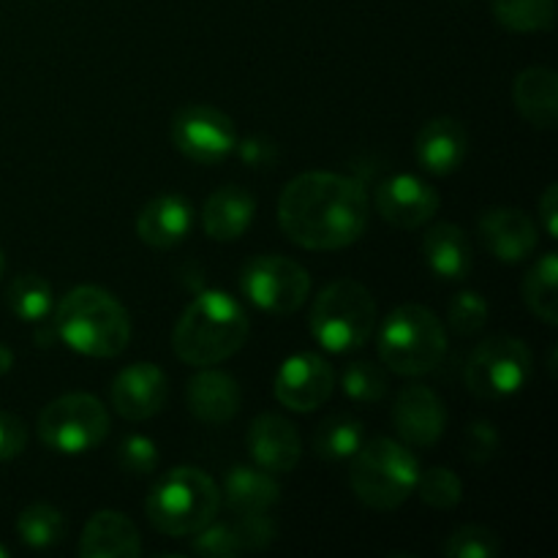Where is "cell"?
Returning <instances> with one entry per match:
<instances>
[{
    "mask_svg": "<svg viewBox=\"0 0 558 558\" xmlns=\"http://www.w3.org/2000/svg\"><path fill=\"white\" fill-rule=\"evenodd\" d=\"M109 412L96 396L87 392H69L47 407L38 414V436L44 445L63 456H85L96 450L109 436Z\"/></svg>",
    "mask_w": 558,
    "mask_h": 558,
    "instance_id": "obj_8",
    "label": "cell"
},
{
    "mask_svg": "<svg viewBox=\"0 0 558 558\" xmlns=\"http://www.w3.org/2000/svg\"><path fill=\"white\" fill-rule=\"evenodd\" d=\"M480 240L499 262L518 265L537 251V223L518 207H490L480 218Z\"/></svg>",
    "mask_w": 558,
    "mask_h": 558,
    "instance_id": "obj_16",
    "label": "cell"
},
{
    "mask_svg": "<svg viewBox=\"0 0 558 558\" xmlns=\"http://www.w3.org/2000/svg\"><path fill=\"white\" fill-rule=\"evenodd\" d=\"M417 163L428 174L447 178L458 172L469 156V131L456 118H434L420 129L414 142Z\"/></svg>",
    "mask_w": 558,
    "mask_h": 558,
    "instance_id": "obj_18",
    "label": "cell"
},
{
    "mask_svg": "<svg viewBox=\"0 0 558 558\" xmlns=\"http://www.w3.org/2000/svg\"><path fill=\"white\" fill-rule=\"evenodd\" d=\"M251 319L243 305L221 289L202 292L180 314L172 332V349L185 365L210 368L245 347Z\"/></svg>",
    "mask_w": 558,
    "mask_h": 558,
    "instance_id": "obj_2",
    "label": "cell"
},
{
    "mask_svg": "<svg viewBox=\"0 0 558 558\" xmlns=\"http://www.w3.org/2000/svg\"><path fill=\"white\" fill-rule=\"evenodd\" d=\"M240 289L265 314L289 316L308 300L311 276L298 259L262 254L243 265Z\"/></svg>",
    "mask_w": 558,
    "mask_h": 558,
    "instance_id": "obj_10",
    "label": "cell"
},
{
    "mask_svg": "<svg viewBox=\"0 0 558 558\" xmlns=\"http://www.w3.org/2000/svg\"><path fill=\"white\" fill-rule=\"evenodd\" d=\"M185 403L189 412L194 414L199 423L207 425H223L229 420L238 417L240 407H243V392L234 376L223 374V371L205 368L189 381L185 387Z\"/></svg>",
    "mask_w": 558,
    "mask_h": 558,
    "instance_id": "obj_20",
    "label": "cell"
},
{
    "mask_svg": "<svg viewBox=\"0 0 558 558\" xmlns=\"http://www.w3.org/2000/svg\"><path fill=\"white\" fill-rule=\"evenodd\" d=\"M3 270H5V256H3V248H0V278H3Z\"/></svg>",
    "mask_w": 558,
    "mask_h": 558,
    "instance_id": "obj_43",
    "label": "cell"
},
{
    "mask_svg": "<svg viewBox=\"0 0 558 558\" xmlns=\"http://www.w3.org/2000/svg\"><path fill=\"white\" fill-rule=\"evenodd\" d=\"M5 556H9V550H5L3 545H0V558H5Z\"/></svg>",
    "mask_w": 558,
    "mask_h": 558,
    "instance_id": "obj_44",
    "label": "cell"
},
{
    "mask_svg": "<svg viewBox=\"0 0 558 558\" xmlns=\"http://www.w3.org/2000/svg\"><path fill=\"white\" fill-rule=\"evenodd\" d=\"M379 357L398 376H423L447 354V330L439 316L417 303L398 305L381 322L376 336Z\"/></svg>",
    "mask_w": 558,
    "mask_h": 558,
    "instance_id": "obj_6",
    "label": "cell"
},
{
    "mask_svg": "<svg viewBox=\"0 0 558 558\" xmlns=\"http://www.w3.org/2000/svg\"><path fill=\"white\" fill-rule=\"evenodd\" d=\"M501 436L490 420H474L463 434V456L472 463H488L499 456Z\"/></svg>",
    "mask_w": 558,
    "mask_h": 558,
    "instance_id": "obj_37",
    "label": "cell"
},
{
    "mask_svg": "<svg viewBox=\"0 0 558 558\" xmlns=\"http://www.w3.org/2000/svg\"><path fill=\"white\" fill-rule=\"evenodd\" d=\"M501 550L499 534L485 526H461L447 537V558H496Z\"/></svg>",
    "mask_w": 558,
    "mask_h": 558,
    "instance_id": "obj_33",
    "label": "cell"
},
{
    "mask_svg": "<svg viewBox=\"0 0 558 558\" xmlns=\"http://www.w3.org/2000/svg\"><path fill=\"white\" fill-rule=\"evenodd\" d=\"M194 227V207L180 194H161L136 216V238L156 251L174 248Z\"/></svg>",
    "mask_w": 558,
    "mask_h": 558,
    "instance_id": "obj_19",
    "label": "cell"
},
{
    "mask_svg": "<svg viewBox=\"0 0 558 558\" xmlns=\"http://www.w3.org/2000/svg\"><path fill=\"white\" fill-rule=\"evenodd\" d=\"M341 387L349 396V401L374 407V403L385 401L387 396L385 368L371 363V360H354V363H349L347 368H343Z\"/></svg>",
    "mask_w": 558,
    "mask_h": 558,
    "instance_id": "obj_31",
    "label": "cell"
},
{
    "mask_svg": "<svg viewBox=\"0 0 558 558\" xmlns=\"http://www.w3.org/2000/svg\"><path fill=\"white\" fill-rule=\"evenodd\" d=\"M534 371L532 349L515 336H490L469 357L463 381L483 401H505L529 385Z\"/></svg>",
    "mask_w": 558,
    "mask_h": 558,
    "instance_id": "obj_9",
    "label": "cell"
},
{
    "mask_svg": "<svg viewBox=\"0 0 558 558\" xmlns=\"http://www.w3.org/2000/svg\"><path fill=\"white\" fill-rule=\"evenodd\" d=\"M14 368V352L5 343H0V376H5Z\"/></svg>",
    "mask_w": 558,
    "mask_h": 558,
    "instance_id": "obj_42",
    "label": "cell"
},
{
    "mask_svg": "<svg viewBox=\"0 0 558 558\" xmlns=\"http://www.w3.org/2000/svg\"><path fill=\"white\" fill-rule=\"evenodd\" d=\"M5 300H9L11 314L20 322H27V325L47 322V316L52 314L54 308L52 283L44 276H38V272H20V276L9 283Z\"/></svg>",
    "mask_w": 558,
    "mask_h": 558,
    "instance_id": "obj_27",
    "label": "cell"
},
{
    "mask_svg": "<svg viewBox=\"0 0 558 558\" xmlns=\"http://www.w3.org/2000/svg\"><path fill=\"white\" fill-rule=\"evenodd\" d=\"M447 322L458 336H474L488 325V300L474 289H463L447 305Z\"/></svg>",
    "mask_w": 558,
    "mask_h": 558,
    "instance_id": "obj_34",
    "label": "cell"
},
{
    "mask_svg": "<svg viewBox=\"0 0 558 558\" xmlns=\"http://www.w3.org/2000/svg\"><path fill=\"white\" fill-rule=\"evenodd\" d=\"M234 532H238L240 548L245 554V550L270 548L276 543L278 526L267 512H254V515H240L238 523H234Z\"/></svg>",
    "mask_w": 558,
    "mask_h": 558,
    "instance_id": "obj_38",
    "label": "cell"
},
{
    "mask_svg": "<svg viewBox=\"0 0 558 558\" xmlns=\"http://www.w3.org/2000/svg\"><path fill=\"white\" fill-rule=\"evenodd\" d=\"M54 332L76 354L112 360L131 341V319L112 292L101 287H76L54 308Z\"/></svg>",
    "mask_w": 558,
    "mask_h": 558,
    "instance_id": "obj_3",
    "label": "cell"
},
{
    "mask_svg": "<svg viewBox=\"0 0 558 558\" xmlns=\"http://www.w3.org/2000/svg\"><path fill=\"white\" fill-rule=\"evenodd\" d=\"M311 336L332 354L363 349L376 330V300L354 278L327 283L311 305Z\"/></svg>",
    "mask_w": 558,
    "mask_h": 558,
    "instance_id": "obj_7",
    "label": "cell"
},
{
    "mask_svg": "<svg viewBox=\"0 0 558 558\" xmlns=\"http://www.w3.org/2000/svg\"><path fill=\"white\" fill-rule=\"evenodd\" d=\"M172 142L189 161L213 167L232 156L238 145V131H234L232 118L221 109L191 104L174 114Z\"/></svg>",
    "mask_w": 558,
    "mask_h": 558,
    "instance_id": "obj_11",
    "label": "cell"
},
{
    "mask_svg": "<svg viewBox=\"0 0 558 558\" xmlns=\"http://www.w3.org/2000/svg\"><path fill=\"white\" fill-rule=\"evenodd\" d=\"M82 558H134L142 554L140 529L118 510H98L85 523L80 539Z\"/></svg>",
    "mask_w": 558,
    "mask_h": 558,
    "instance_id": "obj_22",
    "label": "cell"
},
{
    "mask_svg": "<svg viewBox=\"0 0 558 558\" xmlns=\"http://www.w3.org/2000/svg\"><path fill=\"white\" fill-rule=\"evenodd\" d=\"M392 428L409 447L436 445L447 428L445 401L425 385L407 387L392 407Z\"/></svg>",
    "mask_w": 558,
    "mask_h": 558,
    "instance_id": "obj_15",
    "label": "cell"
},
{
    "mask_svg": "<svg viewBox=\"0 0 558 558\" xmlns=\"http://www.w3.org/2000/svg\"><path fill=\"white\" fill-rule=\"evenodd\" d=\"M420 480V461L409 445L396 439H371L363 441L352 458V483L354 496L371 510L390 512L407 505Z\"/></svg>",
    "mask_w": 558,
    "mask_h": 558,
    "instance_id": "obj_5",
    "label": "cell"
},
{
    "mask_svg": "<svg viewBox=\"0 0 558 558\" xmlns=\"http://www.w3.org/2000/svg\"><path fill=\"white\" fill-rule=\"evenodd\" d=\"M365 428L360 420L336 414L327 417L314 434V452L325 461H352L354 452L363 447Z\"/></svg>",
    "mask_w": 558,
    "mask_h": 558,
    "instance_id": "obj_29",
    "label": "cell"
},
{
    "mask_svg": "<svg viewBox=\"0 0 558 558\" xmlns=\"http://www.w3.org/2000/svg\"><path fill=\"white\" fill-rule=\"evenodd\" d=\"M118 463L123 472L134 474V477H147L158 469V447L150 436L134 434L123 439L118 450Z\"/></svg>",
    "mask_w": 558,
    "mask_h": 558,
    "instance_id": "obj_36",
    "label": "cell"
},
{
    "mask_svg": "<svg viewBox=\"0 0 558 558\" xmlns=\"http://www.w3.org/2000/svg\"><path fill=\"white\" fill-rule=\"evenodd\" d=\"M221 501L238 515H254V512H270L281 501V485L276 474L254 466H234L223 477Z\"/></svg>",
    "mask_w": 558,
    "mask_h": 558,
    "instance_id": "obj_25",
    "label": "cell"
},
{
    "mask_svg": "<svg viewBox=\"0 0 558 558\" xmlns=\"http://www.w3.org/2000/svg\"><path fill=\"white\" fill-rule=\"evenodd\" d=\"M16 534H20L22 543L33 550H47L52 545L63 543V537L69 534V523L65 515L52 505H27L25 510L16 518Z\"/></svg>",
    "mask_w": 558,
    "mask_h": 558,
    "instance_id": "obj_28",
    "label": "cell"
},
{
    "mask_svg": "<svg viewBox=\"0 0 558 558\" xmlns=\"http://www.w3.org/2000/svg\"><path fill=\"white\" fill-rule=\"evenodd\" d=\"M256 218V196L243 185H223L213 191L202 207V227L218 243L240 240Z\"/></svg>",
    "mask_w": 558,
    "mask_h": 558,
    "instance_id": "obj_21",
    "label": "cell"
},
{
    "mask_svg": "<svg viewBox=\"0 0 558 558\" xmlns=\"http://www.w3.org/2000/svg\"><path fill=\"white\" fill-rule=\"evenodd\" d=\"M27 447L25 420L11 412H0V463L22 456Z\"/></svg>",
    "mask_w": 558,
    "mask_h": 558,
    "instance_id": "obj_39",
    "label": "cell"
},
{
    "mask_svg": "<svg viewBox=\"0 0 558 558\" xmlns=\"http://www.w3.org/2000/svg\"><path fill=\"white\" fill-rule=\"evenodd\" d=\"M414 494L420 496L423 505L434 507V510H456L463 499V483L452 469L434 466L428 472H420Z\"/></svg>",
    "mask_w": 558,
    "mask_h": 558,
    "instance_id": "obj_32",
    "label": "cell"
},
{
    "mask_svg": "<svg viewBox=\"0 0 558 558\" xmlns=\"http://www.w3.org/2000/svg\"><path fill=\"white\" fill-rule=\"evenodd\" d=\"M147 521L167 537H194L216 521L221 510V488L196 466H174L147 494Z\"/></svg>",
    "mask_w": 558,
    "mask_h": 558,
    "instance_id": "obj_4",
    "label": "cell"
},
{
    "mask_svg": "<svg viewBox=\"0 0 558 558\" xmlns=\"http://www.w3.org/2000/svg\"><path fill=\"white\" fill-rule=\"evenodd\" d=\"M109 396L120 417L142 423L167 407L169 379L156 363H131L114 376Z\"/></svg>",
    "mask_w": 558,
    "mask_h": 558,
    "instance_id": "obj_14",
    "label": "cell"
},
{
    "mask_svg": "<svg viewBox=\"0 0 558 558\" xmlns=\"http://www.w3.org/2000/svg\"><path fill=\"white\" fill-rule=\"evenodd\" d=\"M539 207V221H543V229L548 232V238H558V185L550 183L548 189L543 191L537 202Z\"/></svg>",
    "mask_w": 558,
    "mask_h": 558,
    "instance_id": "obj_41",
    "label": "cell"
},
{
    "mask_svg": "<svg viewBox=\"0 0 558 558\" xmlns=\"http://www.w3.org/2000/svg\"><path fill=\"white\" fill-rule=\"evenodd\" d=\"M368 191L357 178L305 172L289 180L278 199V223L305 251H341L368 229Z\"/></svg>",
    "mask_w": 558,
    "mask_h": 558,
    "instance_id": "obj_1",
    "label": "cell"
},
{
    "mask_svg": "<svg viewBox=\"0 0 558 558\" xmlns=\"http://www.w3.org/2000/svg\"><path fill=\"white\" fill-rule=\"evenodd\" d=\"M191 550L207 558H232L243 554L238 532H234L232 523H213V521L194 534Z\"/></svg>",
    "mask_w": 558,
    "mask_h": 558,
    "instance_id": "obj_35",
    "label": "cell"
},
{
    "mask_svg": "<svg viewBox=\"0 0 558 558\" xmlns=\"http://www.w3.org/2000/svg\"><path fill=\"white\" fill-rule=\"evenodd\" d=\"M523 303L545 325H558V256L545 251L523 276Z\"/></svg>",
    "mask_w": 558,
    "mask_h": 558,
    "instance_id": "obj_26",
    "label": "cell"
},
{
    "mask_svg": "<svg viewBox=\"0 0 558 558\" xmlns=\"http://www.w3.org/2000/svg\"><path fill=\"white\" fill-rule=\"evenodd\" d=\"M240 161L251 169H267L272 167V161H278V145L267 136H248V140L238 142L234 145Z\"/></svg>",
    "mask_w": 558,
    "mask_h": 558,
    "instance_id": "obj_40",
    "label": "cell"
},
{
    "mask_svg": "<svg viewBox=\"0 0 558 558\" xmlns=\"http://www.w3.org/2000/svg\"><path fill=\"white\" fill-rule=\"evenodd\" d=\"M423 256L430 270L445 281H463L474 267L472 240L458 223H434L423 238Z\"/></svg>",
    "mask_w": 558,
    "mask_h": 558,
    "instance_id": "obj_23",
    "label": "cell"
},
{
    "mask_svg": "<svg viewBox=\"0 0 558 558\" xmlns=\"http://www.w3.org/2000/svg\"><path fill=\"white\" fill-rule=\"evenodd\" d=\"M251 461L272 474H289L300 463L303 441L298 428L278 414H259L245 436Z\"/></svg>",
    "mask_w": 558,
    "mask_h": 558,
    "instance_id": "obj_17",
    "label": "cell"
},
{
    "mask_svg": "<svg viewBox=\"0 0 558 558\" xmlns=\"http://www.w3.org/2000/svg\"><path fill=\"white\" fill-rule=\"evenodd\" d=\"M490 11L510 33H543L556 22V0H494Z\"/></svg>",
    "mask_w": 558,
    "mask_h": 558,
    "instance_id": "obj_30",
    "label": "cell"
},
{
    "mask_svg": "<svg viewBox=\"0 0 558 558\" xmlns=\"http://www.w3.org/2000/svg\"><path fill=\"white\" fill-rule=\"evenodd\" d=\"M336 390V368L316 352L292 354L272 379V396L289 412H316Z\"/></svg>",
    "mask_w": 558,
    "mask_h": 558,
    "instance_id": "obj_12",
    "label": "cell"
},
{
    "mask_svg": "<svg viewBox=\"0 0 558 558\" xmlns=\"http://www.w3.org/2000/svg\"><path fill=\"white\" fill-rule=\"evenodd\" d=\"M376 210L390 227L420 229L439 213V194L417 174H392L376 189Z\"/></svg>",
    "mask_w": 558,
    "mask_h": 558,
    "instance_id": "obj_13",
    "label": "cell"
},
{
    "mask_svg": "<svg viewBox=\"0 0 558 558\" xmlns=\"http://www.w3.org/2000/svg\"><path fill=\"white\" fill-rule=\"evenodd\" d=\"M512 101L534 129H556L558 123V76L554 69L532 65L515 76Z\"/></svg>",
    "mask_w": 558,
    "mask_h": 558,
    "instance_id": "obj_24",
    "label": "cell"
}]
</instances>
